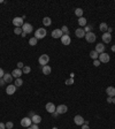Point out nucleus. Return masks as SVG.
I'll use <instances>...</instances> for the list:
<instances>
[{"mask_svg":"<svg viewBox=\"0 0 115 129\" xmlns=\"http://www.w3.org/2000/svg\"><path fill=\"white\" fill-rule=\"evenodd\" d=\"M46 34H47V31L45 28H39L38 30L35 31V37H36L37 39H43V38L46 37Z\"/></svg>","mask_w":115,"mask_h":129,"instance_id":"nucleus-1","label":"nucleus"},{"mask_svg":"<svg viewBox=\"0 0 115 129\" xmlns=\"http://www.w3.org/2000/svg\"><path fill=\"white\" fill-rule=\"evenodd\" d=\"M98 60L100 61V63H107V62H109L110 57H109V54H107L106 52H104V53L99 54V58H98Z\"/></svg>","mask_w":115,"mask_h":129,"instance_id":"nucleus-2","label":"nucleus"},{"mask_svg":"<svg viewBox=\"0 0 115 129\" xmlns=\"http://www.w3.org/2000/svg\"><path fill=\"white\" fill-rule=\"evenodd\" d=\"M12 23H13V26L16 27V28H22V26L24 24L23 19H22V17H19V16L14 17V19H13V21H12Z\"/></svg>","mask_w":115,"mask_h":129,"instance_id":"nucleus-3","label":"nucleus"},{"mask_svg":"<svg viewBox=\"0 0 115 129\" xmlns=\"http://www.w3.org/2000/svg\"><path fill=\"white\" fill-rule=\"evenodd\" d=\"M85 39L88 43H94L96 39H97V37H96V34L94 32H88V34H85Z\"/></svg>","mask_w":115,"mask_h":129,"instance_id":"nucleus-4","label":"nucleus"},{"mask_svg":"<svg viewBox=\"0 0 115 129\" xmlns=\"http://www.w3.org/2000/svg\"><path fill=\"white\" fill-rule=\"evenodd\" d=\"M39 65H42V66H46L48 61H50V57L47 55V54H42L40 57H39Z\"/></svg>","mask_w":115,"mask_h":129,"instance_id":"nucleus-5","label":"nucleus"},{"mask_svg":"<svg viewBox=\"0 0 115 129\" xmlns=\"http://www.w3.org/2000/svg\"><path fill=\"white\" fill-rule=\"evenodd\" d=\"M31 123H32V121H31V119H30L29 116L23 118V119L21 120V126L22 127H24V128H29V127H31Z\"/></svg>","mask_w":115,"mask_h":129,"instance_id":"nucleus-6","label":"nucleus"},{"mask_svg":"<svg viewBox=\"0 0 115 129\" xmlns=\"http://www.w3.org/2000/svg\"><path fill=\"white\" fill-rule=\"evenodd\" d=\"M45 109H46V111L48 113H51V114H53L55 111H57V107H55V105L53 103H47L46 106H45Z\"/></svg>","mask_w":115,"mask_h":129,"instance_id":"nucleus-7","label":"nucleus"},{"mask_svg":"<svg viewBox=\"0 0 115 129\" xmlns=\"http://www.w3.org/2000/svg\"><path fill=\"white\" fill-rule=\"evenodd\" d=\"M22 30H23V32H26V34H31L33 29H32V26L30 23H24V24L22 26Z\"/></svg>","mask_w":115,"mask_h":129,"instance_id":"nucleus-8","label":"nucleus"},{"mask_svg":"<svg viewBox=\"0 0 115 129\" xmlns=\"http://www.w3.org/2000/svg\"><path fill=\"white\" fill-rule=\"evenodd\" d=\"M67 111H68V107H67V105H59L57 107V112L58 114H64L67 113Z\"/></svg>","mask_w":115,"mask_h":129,"instance_id":"nucleus-9","label":"nucleus"},{"mask_svg":"<svg viewBox=\"0 0 115 129\" xmlns=\"http://www.w3.org/2000/svg\"><path fill=\"white\" fill-rule=\"evenodd\" d=\"M61 43H62L63 45L68 46L69 44L71 43V39H70V37H69V35H63V36L61 37Z\"/></svg>","mask_w":115,"mask_h":129,"instance_id":"nucleus-10","label":"nucleus"},{"mask_svg":"<svg viewBox=\"0 0 115 129\" xmlns=\"http://www.w3.org/2000/svg\"><path fill=\"white\" fill-rule=\"evenodd\" d=\"M84 118L82 116V115H76L75 118H74V122L77 124V126H82V124H84Z\"/></svg>","mask_w":115,"mask_h":129,"instance_id":"nucleus-11","label":"nucleus"},{"mask_svg":"<svg viewBox=\"0 0 115 129\" xmlns=\"http://www.w3.org/2000/svg\"><path fill=\"white\" fill-rule=\"evenodd\" d=\"M16 91V87L14 85V84H9L7 88H6V92H7V95H14Z\"/></svg>","mask_w":115,"mask_h":129,"instance_id":"nucleus-12","label":"nucleus"},{"mask_svg":"<svg viewBox=\"0 0 115 129\" xmlns=\"http://www.w3.org/2000/svg\"><path fill=\"white\" fill-rule=\"evenodd\" d=\"M62 36H63V34H62V31H61V29H54L52 31L53 38H61Z\"/></svg>","mask_w":115,"mask_h":129,"instance_id":"nucleus-13","label":"nucleus"},{"mask_svg":"<svg viewBox=\"0 0 115 129\" xmlns=\"http://www.w3.org/2000/svg\"><path fill=\"white\" fill-rule=\"evenodd\" d=\"M75 35H76V37H78V38H83V37H85V31H84L83 28H77V29L75 30Z\"/></svg>","mask_w":115,"mask_h":129,"instance_id":"nucleus-14","label":"nucleus"},{"mask_svg":"<svg viewBox=\"0 0 115 129\" xmlns=\"http://www.w3.org/2000/svg\"><path fill=\"white\" fill-rule=\"evenodd\" d=\"M23 74V72H22V69H19V68H16V69H14L13 72H12V76L15 78H21V75Z\"/></svg>","mask_w":115,"mask_h":129,"instance_id":"nucleus-15","label":"nucleus"},{"mask_svg":"<svg viewBox=\"0 0 115 129\" xmlns=\"http://www.w3.org/2000/svg\"><path fill=\"white\" fill-rule=\"evenodd\" d=\"M102 41H104V43H106V44H108V43H110L112 41V35L110 34H108V32H105V34H102Z\"/></svg>","mask_w":115,"mask_h":129,"instance_id":"nucleus-16","label":"nucleus"},{"mask_svg":"<svg viewBox=\"0 0 115 129\" xmlns=\"http://www.w3.org/2000/svg\"><path fill=\"white\" fill-rule=\"evenodd\" d=\"M106 93H107V96L108 97H115V88L114 87H108V88L106 89Z\"/></svg>","mask_w":115,"mask_h":129,"instance_id":"nucleus-17","label":"nucleus"},{"mask_svg":"<svg viewBox=\"0 0 115 129\" xmlns=\"http://www.w3.org/2000/svg\"><path fill=\"white\" fill-rule=\"evenodd\" d=\"M105 48H106V47L104 46V44H102V43H99V44H97V46H96V50H94V51L98 52L99 54H101V53H104L105 52Z\"/></svg>","mask_w":115,"mask_h":129,"instance_id":"nucleus-18","label":"nucleus"},{"mask_svg":"<svg viewBox=\"0 0 115 129\" xmlns=\"http://www.w3.org/2000/svg\"><path fill=\"white\" fill-rule=\"evenodd\" d=\"M42 72H43V74H44V75H50V74H51V72H52V68L50 67L48 65H46V66H43Z\"/></svg>","mask_w":115,"mask_h":129,"instance_id":"nucleus-19","label":"nucleus"},{"mask_svg":"<svg viewBox=\"0 0 115 129\" xmlns=\"http://www.w3.org/2000/svg\"><path fill=\"white\" fill-rule=\"evenodd\" d=\"M43 24L45 27H50L52 24V20H51V17H48V16H45L44 19H43Z\"/></svg>","mask_w":115,"mask_h":129,"instance_id":"nucleus-20","label":"nucleus"},{"mask_svg":"<svg viewBox=\"0 0 115 129\" xmlns=\"http://www.w3.org/2000/svg\"><path fill=\"white\" fill-rule=\"evenodd\" d=\"M4 81H5L6 83H12L13 82V76H12V74H6L5 73V75H4Z\"/></svg>","mask_w":115,"mask_h":129,"instance_id":"nucleus-21","label":"nucleus"},{"mask_svg":"<svg viewBox=\"0 0 115 129\" xmlns=\"http://www.w3.org/2000/svg\"><path fill=\"white\" fill-rule=\"evenodd\" d=\"M31 121H32V123H36V124H38V123H40V121H42V118H40V115H33L31 118Z\"/></svg>","mask_w":115,"mask_h":129,"instance_id":"nucleus-22","label":"nucleus"},{"mask_svg":"<svg viewBox=\"0 0 115 129\" xmlns=\"http://www.w3.org/2000/svg\"><path fill=\"white\" fill-rule=\"evenodd\" d=\"M107 29H108V26H107V23H105V22H102V23H100L99 26V30L102 32V34H105V32H107Z\"/></svg>","mask_w":115,"mask_h":129,"instance_id":"nucleus-23","label":"nucleus"},{"mask_svg":"<svg viewBox=\"0 0 115 129\" xmlns=\"http://www.w3.org/2000/svg\"><path fill=\"white\" fill-rule=\"evenodd\" d=\"M90 57H91V59H93V60H97V59L99 58V53L96 51H91L90 52Z\"/></svg>","mask_w":115,"mask_h":129,"instance_id":"nucleus-24","label":"nucleus"},{"mask_svg":"<svg viewBox=\"0 0 115 129\" xmlns=\"http://www.w3.org/2000/svg\"><path fill=\"white\" fill-rule=\"evenodd\" d=\"M37 41H38V39H37L36 37H31V38L29 39V45H30V46H36Z\"/></svg>","mask_w":115,"mask_h":129,"instance_id":"nucleus-25","label":"nucleus"},{"mask_svg":"<svg viewBox=\"0 0 115 129\" xmlns=\"http://www.w3.org/2000/svg\"><path fill=\"white\" fill-rule=\"evenodd\" d=\"M78 24L81 27H85L86 26V19L83 17V16H82V17H79L78 19Z\"/></svg>","mask_w":115,"mask_h":129,"instance_id":"nucleus-26","label":"nucleus"},{"mask_svg":"<svg viewBox=\"0 0 115 129\" xmlns=\"http://www.w3.org/2000/svg\"><path fill=\"white\" fill-rule=\"evenodd\" d=\"M75 15L78 16V17H82L83 16V9L82 8H76L75 9Z\"/></svg>","mask_w":115,"mask_h":129,"instance_id":"nucleus-27","label":"nucleus"},{"mask_svg":"<svg viewBox=\"0 0 115 129\" xmlns=\"http://www.w3.org/2000/svg\"><path fill=\"white\" fill-rule=\"evenodd\" d=\"M61 31H62L63 35H69V29L67 26H63L62 28H61Z\"/></svg>","mask_w":115,"mask_h":129,"instance_id":"nucleus-28","label":"nucleus"},{"mask_svg":"<svg viewBox=\"0 0 115 129\" xmlns=\"http://www.w3.org/2000/svg\"><path fill=\"white\" fill-rule=\"evenodd\" d=\"M22 84H23V81H22V78H16L15 84H14V85H15L16 88H17V87H21Z\"/></svg>","mask_w":115,"mask_h":129,"instance_id":"nucleus-29","label":"nucleus"},{"mask_svg":"<svg viewBox=\"0 0 115 129\" xmlns=\"http://www.w3.org/2000/svg\"><path fill=\"white\" fill-rule=\"evenodd\" d=\"M30 70H31V68L29 67V66H24V67L22 68V72H23V74H29V73H30Z\"/></svg>","mask_w":115,"mask_h":129,"instance_id":"nucleus-30","label":"nucleus"},{"mask_svg":"<svg viewBox=\"0 0 115 129\" xmlns=\"http://www.w3.org/2000/svg\"><path fill=\"white\" fill-rule=\"evenodd\" d=\"M22 32H23L22 28H15V29H14V34H15V35H21Z\"/></svg>","mask_w":115,"mask_h":129,"instance_id":"nucleus-31","label":"nucleus"},{"mask_svg":"<svg viewBox=\"0 0 115 129\" xmlns=\"http://www.w3.org/2000/svg\"><path fill=\"white\" fill-rule=\"evenodd\" d=\"M5 124H6V128H7V129H12L13 127H14V123H13L12 121H8V122H7V123H5Z\"/></svg>","mask_w":115,"mask_h":129,"instance_id":"nucleus-32","label":"nucleus"},{"mask_svg":"<svg viewBox=\"0 0 115 129\" xmlns=\"http://www.w3.org/2000/svg\"><path fill=\"white\" fill-rule=\"evenodd\" d=\"M66 84H67V85H71V84H74V78H68V80H66Z\"/></svg>","mask_w":115,"mask_h":129,"instance_id":"nucleus-33","label":"nucleus"},{"mask_svg":"<svg viewBox=\"0 0 115 129\" xmlns=\"http://www.w3.org/2000/svg\"><path fill=\"white\" fill-rule=\"evenodd\" d=\"M91 29H92V27H91V26H85V29H84L85 34H88V32H91Z\"/></svg>","mask_w":115,"mask_h":129,"instance_id":"nucleus-34","label":"nucleus"},{"mask_svg":"<svg viewBox=\"0 0 115 129\" xmlns=\"http://www.w3.org/2000/svg\"><path fill=\"white\" fill-rule=\"evenodd\" d=\"M93 65H94V67H98V66H100V61L97 59V60H93Z\"/></svg>","mask_w":115,"mask_h":129,"instance_id":"nucleus-35","label":"nucleus"},{"mask_svg":"<svg viewBox=\"0 0 115 129\" xmlns=\"http://www.w3.org/2000/svg\"><path fill=\"white\" fill-rule=\"evenodd\" d=\"M24 67V65H23V62H17V68H19V69H22V68Z\"/></svg>","mask_w":115,"mask_h":129,"instance_id":"nucleus-36","label":"nucleus"},{"mask_svg":"<svg viewBox=\"0 0 115 129\" xmlns=\"http://www.w3.org/2000/svg\"><path fill=\"white\" fill-rule=\"evenodd\" d=\"M4 75H5V72H4V69H2V68H0V78L4 77Z\"/></svg>","mask_w":115,"mask_h":129,"instance_id":"nucleus-37","label":"nucleus"},{"mask_svg":"<svg viewBox=\"0 0 115 129\" xmlns=\"http://www.w3.org/2000/svg\"><path fill=\"white\" fill-rule=\"evenodd\" d=\"M33 115H36V113H35L33 111H30V112H29V118L31 119V118H32V116H33Z\"/></svg>","mask_w":115,"mask_h":129,"instance_id":"nucleus-38","label":"nucleus"},{"mask_svg":"<svg viewBox=\"0 0 115 129\" xmlns=\"http://www.w3.org/2000/svg\"><path fill=\"white\" fill-rule=\"evenodd\" d=\"M0 129H6V124L2 123V122H0Z\"/></svg>","mask_w":115,"mask_h":129,"instance_id":"nucleus-39","label":"nucleus"},{"mask_svg":"<svg viewBox=\"0 0 115 129\" xmlns=\"http://www.w3.org/2000/svg\"><path fill=\"white\" fill-rule=\"evenodd\" d=\"M31 129H38V124H36V123L31 124Z\"/></svg>","mask_w":115,"mask_h":129,"instance_id":"nucleus-40","label":"nucleus"},{"mask_svg":"<svg viewBox=\"0 0 115 129\" xmlns=\"http://www.w3.org/2000/svg\"><path fill=\"white\" fill-rule=\"evenodd\" d=\"M107 103H113V98H112V97H108V98H107Z\"/></svg>","mask_w":115,"mask_h":129,"instance_id":"nucleus-41","label":"nucleus"},{"mask_svg":"<svg viewBox=\"0 0 115 129\" xmlns=\"http://www.w3.org/2000/svg\"><path fill=\"white\" fill-rule=\"evenodd\" d=\"M82 129H90L88 124H82Z\"/></svg>","mask_w":115,"mask_h":129,"instance_id":"nucleus-42","label":"nucleus"},{"mask_svg":"<svg viewBox=\"0 0 115 129\" xmlns=\"http://www.w3.org/2000/svg\"><path fill=\"white\" fill-rule=\"evenodd\" d=\"M107 32L112 35V32H113V29H112V28H108V29H107Z\"/></svg>","mask_w":115,"mask_h":129,"instance_id":"nucleus-43","label":"nucleus"},{"mask_svg":"<svg viewBox=\"0 0 115 129\" xmlns=\"http://www.w3.org/2000/svg\"><path fill=\"white\" fill-rule=\"evenodd\" d=\"M5 81H4V78H1V82H0V85H4V84H5Z\"/></svg>","mask_w":115,"mask_h":129,"instance_id":"nucleus-44","label":"nucleus"},{"mask_svg":"<svg viewBox=\"0 0 115 129\" xmlns=\"http://www.w3.org/2000/svg\"><path fill=\"white\" fill-rule=\"evenodd\" d=\"M21 36H22V37H26V32H22Z\"/></svg>","mask_w":115,"mask_h":129,"instance_id":"nucleus-45","label":"nucleus"},{"mask_svg":"<svg viewBox=\"0 0 115 129\" xmlns=\"http://www.w3.org/2000/svg\"><path fill=\"white\" fill-rule=\"evenodd\" d=\"M112 51L115 52V45H113V46H112Z\"/></svg>","mask_w":115,"mask_h":129,"instance_id":"nucleus-46","label":"nucleus"},{"mask_svg":"<svg viewBox=\"0 0 115 129\" xmlns=\"http://www.w3.org/2000/svg\"><path fill=\"white\" fill-rule=\"evenodd\" d=\"M113 104H115V97H113Z\"/></svg>","mask_w":115,"mask_h":129,"instance_id":"nucleus-47","label":"nucleus"},{"mask_svg":"<svg viewBox=\"0 0 115 129\" xmlns=\"http://www.w3.org/2000/svg\"><path fill=\"white\" fill-rule=\"evenodd\" d=\"M52 129H58V128H57V127H53V128H52Z\"/></svg>","mask_w":115,"mask_h":129,"instance_id":"nucleus-48","label":"nucleus"},{"mask_svg":"<svg viewBox=\"0 0 115 129\" xmlns=\"http://www.w3.org/2000/svg\"><path fill=\"white\" fill-rule=\"evenodd\" d=\"M28 129H31V127H29V128H28Z\"/></svg>","mask_w":115,"mask_h":129,"instance_id":"nucleus-49","label":"nucleus"},{"mask_svg":"<svg viewBox=\"0 0 115 129\" xmlns=\"http://www.w3.org/2000/svg\"><path fill=\"white\" fill-rule=\"evenodd\" d=\"M0 82H1V78H0Z\"/></svg>","mask_w":115,"mask_h":129,"instance_id":"nucleus-50","label":"nucleus"}]
</instances>
